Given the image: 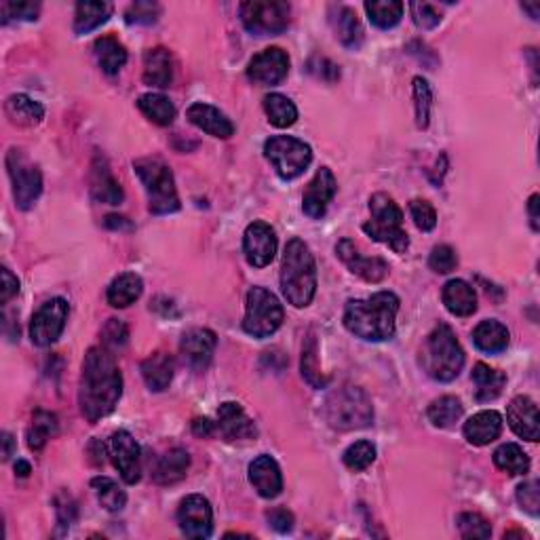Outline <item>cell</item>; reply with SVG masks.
Returning a JSON list of instances; mask_svg holds the SVG:
<instances>
[{
	"label": "cell",
	"mask_w": 540,
	"mask_h": 540,
	"mask_svg": "<svg viewBox=\"0 0 540 540\" xmlns=\"http://www.w3.org/2000/svg\"><path fill=\"white\" fill-rule=\"evenodd\" d=\"M122 395V374L116 366L114 353L105 346L87 350L79 386V405L87 422L96 425L114 412Z\"/></svg>",
	"instance_id": "cell-1"
},
{
	"label": "cell",
	"mask_w": 540,
	"mask_h": 540,
	"mask_svg": "<svg viewBox=\"0 0 540 540\" xmlns=\"http://www.w3.org/2000/svg\"><path fill=\"white\" fill-rule=\"evenodd\" d=\"M399 298L392 291H378L367 300H349L344 308V327L366 342H384L395 336Z\"/></svg>",
	"instance_id": "cell-2"
},
{
	"label": "cell",
	"mask_w": 540,
	"mask_h": 540,
	"mask_svg": "<svg viewBox=\"0 0 540 540\" xmlns=\"http://www.w3.org/2000/svg\"><path fill=\"white\" fill-rule=\"evenodd\" d=\"M281 291L285 300L296 308H304L313 302L316 291V266L308 245L302 239L287 243L283 262H281Z\"/></svg>",
	"instance_id": "cell-3"
},
{
	"label": "cell",
	"mask_w": 540,
	"mask_h": 540,
	"mask_svg": "<svg viewBox=\"0 0 540 540\" xmlns=\"http://www.w3.org/2000/svg\"><path fill=\"white\" fill-rule=\"evenodd\" d=\"M420 363L425 372L437 383H451L465 367V350L458 342L454 332L445 323L428 333L425 346H422Z\"/></svg>",
	"instance_id": "cell-4"
},
{
	"label": "cell",
	"mask_w": 540,
	"mask_h": 540,
	"mask_svg": "<svg viewBox=\"0 0 540 540\" xmlns=\"http://www.w3.org/2000/svg\"><path fill=\"white\" fill-rule=\"evenodd\" d=\"M369 214L372 220L363 224V232L378 243L389 245L395 254H405L409 248V237L403 231V211L384 192H375L369 198Z\"/></svg>",
	"instance_id": "cell-5"
},
{
	"label": "cell",
	"mask_w": 540,
	"mask_h": 540,
	"mask_svg": "<svg viewBox=\"0 0 540 540\" xmlns=\"http://www.w3.org/2000/svg\"><path fill=\"white\" fill-rule=\"evenodd\" d=\"M135 173L142 180L146 197H148V209L155 215L175 214L180 209V197L175 190V180L161 158H138L133 163Z\"/></svg>",
	"instance_id": "cell-6"
},
{
	"label": "cell",
	"mask_w": 540,
	"mask_h": 540,
	"mask_svg": "<svg viewBox=\"0 0 540 540\" xmlns=\"http://www.w3.org/2000/svg\"><path fill=\"white\" fill-rule=\"evenodd\" d=\"M325 420L336 431L366 428L374 420V408L367 392L359 386H342L325 401Z\"/></svg>",
	"instance_id": "cell-7"
},
{
	"label": "cell",
	"mask_w": 540,
	"mask_h": 540,
	"mask_svg": "<svg viewBox=\"0 0 540 540\" xmlns=\"http://www.w3.org/2000/svg\"><path fill=\"white\" fill-rule=\"evenodd\" d=\"M264 156L268 158L281 180L290 181L307 172L313 161V150L302 139L291 138V135H273L264 144Z\"/></svg>",
	"instance_id": "cell-8"
},
{
	"label": "cell",
	"mask_w": 540,
	"mask_h": 540,
	"mask_svg": "<svg viewBox=\"0 0 540 540\" xmlns=\"http://www.w3.org/2000/svg\"><path fill=\"white\" fill-rule=\"evenodd\" d=\"M283 307L273 291L264 287H251L245 304L243 330L254 338H268L279 330L283 323Z\"/></svg>",
	"instance_id": "cell-9"
},
{
	"label": "cell",
	"mask_w": 540,
	"mask_h": 540,
	"mask_svg": "<svg viewBox=\"0 0 540 540\" xmlns=\"http://www.w3.org/2000/svg\"><path fill=\"white\" fill-rule=\"evenodd\" d=\"M291 7L283 0H249L240 4V21L256 37H273L290 26Z\"/></svg>",
	"instance_id": "cell-10"
},
{
	"label": "cell",
	"mask_w": 540,
	"mask_h": 540,
	"mask_svg": "<svg viewBox=\"0 0 540 540\" xmlns=\"http://www.w3.org/2000/svg\"><path fill=\"white\" fill-rule=\"evenodd\" d=\"M7 172L11 184H13L15 205L21 211L32 209V205L38 201L40 192H43V175H40L38 167L28 163L21 150L11 148L7 155Z\"/></svg>",
	"instance_id": "cell-11"
},
{
	"label": "cell",
	"mask_w": 540,
	"mask_h": 540,
	"mask_svg": "<svg viewBox=\"0 0 540 540\" xmlns=\"http://www.w3.org/2000/svg\"><path fill=\"white\" fill-rule=\"evenodd\" d=\"M68 321V302L63 298H51L34 313L30 321V340L37 346H49L62 336Z\"/></svg>",
	"instance_id": "cell-12"
},
{
	"label": "cell",
	"mask_w": 540,
	"mask_h": 540,
	"mask_svg": "<svg viewBox=\"0 0 540 540\" xmlns=\"http://www.w3.org/2000/svg\"><path fill=\"white\" fill-rule=\"evenodd\" d=\"M108 454L113 458V465L125 484L133 485L142 479V450L135 442L131 433L116 431L108 442Z\"/></svg>",
	"instance_id": "cell-13"
},
{
	"label": "cell",
	"mask_w": 540,
	"mask_h": 540,
	"mask_svg": "<svg viewBox=\"0 0 540 540\" xmlns=\"http://www.w3.org/2000/svg\"><path fill=\"white\" fill-rule=\"evenodd\" d=\"M180 530L188 538H209L214 532V509L201 494H190L180 502Z\"/></svg>",
	"instance_id": "cell-14"
},
{
	"label": "cell",
	"mask_w": 540,
	"mask_h": 540,
	"mask_svg": "<svg viewBox=\"0 0 540 540\" xmlns=\"http://www.w3.org/2000/svg\"><path fill=\"white\" fill-rule=\"evenodd\" d=\"M277 232L266 222L257 220L245 228L243 234V251L248 262L254 268H264L274 260L277 254Z\"/></svg>",
	"instance_id": "cell-15"
},
{
	"label": "cell",
	"mask_w": 540,
	"mask_h": 540,
	"mask_svg": "<svg viewBox=\"0 0 540 540\" xmlns=\"http://www.w3.org/2000/svg\"><path fill=\"white\" fill-rule=\"evenodd\" d=\"M287 72H290V55L281 46H268L260 51L248 66L249 80L262 87L279 85Z\"/></svg>",
	"instance_id": "cell-16"
},
{
	"label": "cell",
	"mask_w": 540,
	"mask_h": 540,
	"mask_svg": "<svg viewBox=\"0 0 540 540\" xmlns=\"http://www.w3.org/2000/svg\"><path fill=\"white\" fill-rule=\"evenodd\" d=\"M215 344H218V338H215L214 332L205 330V327H195V330L186 332L181 336V361L190 369H195V372H203V369H207L211 359H214Z\"/></svg>",
	"instance_id": "cell-17"
},
{
	"label": "cell",
	"mask_w": 540,
	"mask_h": 540,
	"mask_svg": "<svg viewBox=\"0 0 540 540\" xmlns=\"http://www.w3.org/2000/svg\"><path fill=\"white\" fill-rule=\"evenodd\" d=\"M338 181L333 178L330 167H321L315 173V178L310 180L302 197V211L313 220H321L325 215L327 207H330L332 198L336 197Z\"/></svg>",
	"instance_id": "cell-18"
},
{
	"label": "cell",
	"mask_w": 540,
	"mask_h": 540,
	"mask_svg": "<svg viewBox=\"0 0 540 540\" xmlns=\"http://www.w3.org/2000/svg\"><path fill=\"white\" fill-rule=\"evenodd\" d=\"M336 254L350 273L361 277L363 281H367V283H380L391 270L389 264H386L383 257H363L350 239L340 240L336 245Z\"/></svg>",
	"instance_id": "cell-19"
},
{
	"label": "cell",
	"mask_w": 540,
	"mask_h": 540,
	"mask_svg": "<svg viewBox=\"0 0 540 540\" xmlns=\"http://www.w3.org/2000/svg\"><path fill=\"white\" fill-rule=\"evenodd\" d=\"M507 420L510 431L526 442L536 443L540 439L538 408L527 395H518L507 408Z\"/></svg>",
	"instance_id": "cell-20"
},
{
	"label": "cell",
	"mask_w": 540,
	"mask_h": 540,
	"mask_svg": "<svg viewBox=\"0 0 540 540\" xmlns=\"http://www.w3.org/2000/svg\"><path fill=\"white\" fill-rule=\"evenodd\" d=\"M218 428L226 442H248V439L257 437L256 422L234 401H226L220 405Z\"/></svg>",
	"instance_id": "cell-21"
},
{
	"label": "cell",
	"mask_w": 540,
	"mask_h": 540,
	"mask_svg": "<svg viewBox=\"0 0 540 540\" xmlns=\"http://www.w3.org/2000/svg\"><path fill=\"white\" fill-rule=\"evenodd\" d=\"M249 481L262 498H277L283 490V475L273 456L262 454L249 465Z\"/></svg>",
	"instance_id": "cell-22"
},
{
	"label": "cell",
	"mask_w": 540,
	"mask_h": 540,
	"mask_svg": "<svg viewBox=\"0 0 540 540\" xmlns=\"http://www.w3.org/2000/svg\"><path fill=\"white\" fill-rule=\"evenodd\" d=\"M186 116L192 125L198 127L205 133L214 135V138H220V139L232 138V133H234L232 121L228 119L224 113H220L215 105L197 102L186 110Z\"/></svg>",
	"instance_id": "cell-23"
},
{
	"label": "cell",
	"mask_w": 540,
	"mask_h": 540,
	"mask_svg": "<svg viewBox=\"0 0 540 540\" xmlns=\"http://www.w3.org/2000/svg\"><path fill=\"white\" fill-rule=\"evenodd\" d=\"M144 83L156 89H167L173 83V55L165 46H155L144 53Z\"/></svg>",
	"instance_id": "cell-24"
},
{
	"label": "cell",
	"mask_w": 540,
	"mask_h": 540,
	"mask_svg": "<svg viewBox=\"0 0 540 540\" xmlns=\"http://www.w3.org/2000/svg\"><path fill=\"white\" fill-rule=\"evenodd\" d=\"M502 433V416L494 409H484L465 422V439L471 445H490Z\"/></svg>",
	"instance_id": "cell-25"
},
{
	"label": "cell",
	"mask_w": 540,
	"mask_h": 540,
	"mask_svg": "<svg viewBox=\"0 0 540 540\" xmlns=\"http://www.w3.org/2000/svg\"><path fill=\"white\" fill-rule=\"evenodd\" d=\"M91 195L96 201L105 205L122 203V188L114 180L108 163L102 156H96V161L91 165Z\"/></svg>",
	"instance_id": "cell-26"
},
{
	"label": "cell",
	"mask_w": 540,
	"mask_h": 540,
	"mask_svg": "<svg viewBox=\"0 0 540 540\" xmlns=\"http://www.w3.org/2000/svg\"><path fill=\"white\" fill-rule=\"evenodd\" d=\"M442 300L450 315L462 316V319L471 316L477 310V293L462 279H451L443 285Z\"/></svg>",
	"instance_id": "cell-27"
},
{
	"label": "cell",
	"mask_w": 540,
	"mask_h": 540,
	"mask_svg": "<svg viewBox=\"0 0 540 540\" xmlns=\"http://www.w3.org/2000/svg\"><path fill=\"white\" fill-rule=\"evenodd\" d=\"M142 375L144 383L150 391L161 392L169 389L173 380V372H175V361L169 353H163V350H156L150 357H146L142 361Z\"/></svg>",
	"instance_id": "cell-28"
},
{
	"label": "cell",
	"mask_w": 540,
	"mask_h": 540,
	"mask_svg": "<svg viewBox=\"0 0 540 540\" xmlns=\"http://www.w3.org/2000/svg\"><path fill=\"white\" fill-rule=\"evenodd\" d=\"M330 21H332L333 32H336L338 40L346 46V49H359L366 34H363V26L353 9L333 7Z\"/></svg>",
	"instance_id": "cell-29"
},
{
	"label": "cell",
	"mask_w": 540,
	"mask_h": 540,
	"mask_svg": "<svg viewBox=\"0 0 540 540\" xmlns=\"http://www.w3.org/2000/svg\"><path fill=\"white\" fill-rule=\"evenodd\" d=\"M471 380L475 383V399L479 403H488L501 397L504 384H507V374L485 366V363H477L473 367Z\"/></svg>",
	"instance_id": "cell-30"
},
{
	"label": "cell",
	"mask_w": 540,
	"mask_h": 540,
	"mask_svg": "<svg viewBox=\"0 0 540 540\" xmlns=\"http://www.w3.org/2000/svg\"><path fill=\"white\" fill-rule=\"evenodd\" d=\"M473 342L481 353L498 355L509 346V330L501 321L485 319L473 330Z\"/></svg>",
	"instance_id": "cell-31"
},
{
	"label": "cell",
	"mask_w": 540,
	"mask_h": 540,
	"mask_svg": "<svg viewBox=\"0 0 540 540\" xmlns=\"http://www.w3.org/2000/svg\"><path fill=\"white\" fill-rule=\"evenodd\" d=\"M144 283L135 273H122L108 285V304L113 308H127L142 296Z\"/></svg>",
	"instance_id": "cell-32"
},
{
	"label": "cell",
	"mask_w": 540,
	"mask_h": 540,
	"mask_svg": "<svg viewBox=\"0 0 540 540\" xmlns=\"http://www.w3.org/2000/svg\"><path fill=\"white\" fill-rule=\"evenodd\" d=\"M4 113L15 125L21 127H34L45 119V108L43 104H38L37 99L23 96V93H15L7 99L4 104Z\"/></svg>",
	"instance_id": "cell-33"
},
{
	"label": "cell",
	"mask_w": 540,
	"mask_h": 540,
	"mask_svg": "<svg viewBox=\"0 0 540 540\" xmlns=\"http://www.w3.org/2000/svg\"><path fill=\"white\" fill-rule=\"evenodd\" d=\"M188 467H190V456L186 450L173 448L158 460L155 468V481L158 485H173L186 477Z\"/></svg>",
	"instance_id": "cell-34"
},
{
	"label": "cell",
	"mask_w": 540,
	"mask_h": 540,
	"mask_svg": "<svg viewBox=\"0 0 540 540\" xmlns=\"http://www.w3.org/2000/svg\"><path fill=\"white\" fill-rule=\"evenodd\" d=\"M93 53H96L99 68L110 76L119 74L121 68L127 63L125 45L119 43L114 37L97 38L96 45H93Z\"/></svg>",
	"instance_id": "cell-35"
},
{
	"label": "cell",
	"mask_w": 540,
	"mask_h": 540,
	"mask_svg": "<svg viewBox=\"0 0 540 540\" xmlns=\"http://www.w3.org/2000/svg\"><path fill=\"white\" fill-rule=\"evenodd\" d=\"M113 15V4L108 3H79L74 13V32L79 37L97 30Z\"/></svg>",
	"instance_id": "cell-36"
},
{
	"label": "cell",
	"mask_w": 540,
	"mask_h": 540,
	"mask_svg": "<svg viewBox=\"0 0 540 540\" xmlns=\"http://www.w3.org/2000/svg\"><path fill=\"white\" fill-rule=\"evenodd\" d=\"M138 108L155 125L167 127L175 119V105L165 96H161V93H144V96H139Z\"/></svg>",
	"instance_id": "cell-37"
},
{
	"label": "cell",
	"mask_w": 540,
	"mask_h": 540,
	"mask_svg": "<svg viewBox=\"0 0 540 540\" xmlns=\"http://www.w3.org/2000/svg\"><path fill=\"white\" fill-rule=\"evenodd\" d=\"M462 412H465V408H462L460 399L445 395L439 397L428 405V422H431L433 426L437 428H451L456 425L458 420L462 418Z\"/></svg>",
	"instance_id": "cell-38"
},
{
	"label": "cell",
	"mask_w": 540,
	"mask_h": 540,
	"mask_svg": "<svg viewBox=\"0 0 540 540\" xmlns=\"http://www.w3.org/2000/svg\"><path fill=\"white\" fill-rule=\"evenodd\" d=\"M57 416L51 412H45V409H37L32 416V425L28 428V448L34 451H40L49 442L51 437L57 435Z\"/></svg>",
	"instance_id": "cell-39"
},
{
	"label": "cell",
	"mask_w": 540,
	"mask_h": 540,
	"mask_svg": "<svg viewBox=\"0 0 540 540\" xmlns=\"http://www.w3.org/2000/svg\"><path fill=\"white\" fill-rule=\"evenodd\" d=\"M264 113H266L270 125L279 129L291 127L298 121V108L290 97L281 96V93H270L264 97Z\"/></svg>",
	"instance_id": "cell-40"
},
{
	"label": "cell",
	"mask_w": 540,
	"mask_h": 540,
	"mask_svg": "<svg viewBox=\"0 0 540 540\" xmlns=\"http://www.w3.org/2000/svg\"><path fill=\"white\" fill-rule=\"evenodd\" d=\"M403 9V3H399V0H372V3H366L369 21L380 30L395 28L401 21Z\"/></svg>",
	"instance_id": "cell-41"
},
{
	"label": "cell",
	"mask_w": 540,
	"mask_h": 540,
	"mask_svg": "<svg viewBox=\"0 0 540 540\" xmlns=\"http://www.w3.org/2000/svg\"><path fill=\"white\" fill-rule=\"evenodd\" d=\"M494 465L510 477H518L530 471V458L518 443H502L494 451Z\"/></svg>",
	"instance_id": "cell-42"
},
{
	"label": "cell",
	"mask_w": 540,
	"mask_h": 540,
	"mask_svg": "<svg viewBox=\"0 0 540 540\" xmlns=\"http://www.w3.org/2000/svg\"><path fill=\"white\" fill-rule=\"evenodd\" d=\"M91 488L96 492L97 502L102 504L105 510H110V513H119V510L125 509L127 494L119 488V484H116L114 479L104 477V475L102 477H93Z\"/></svg>",
	"instance_id": "cell-43"
},
{
	"label": "cell",
	"mask_w": 540,
	"mask_h": 540,
	"mask_svg": "<svg viewBox=\"0 0 540 540\" xmlns=\"http://www.w3.org/2000/svg\"><path fill=\"white\" fill-rule=\"evenodd\" d=\"M300 369H302V378L307 380L313 389H323V386L327 384V378L323 375L321 367H319V355H316L315 336H308L307 340H304Z\"/></svg>",
	"instance_id": "cell-44"
},
{
	"label": "cell",
	"mask_w": 540,
	"mask_h": 540,
	"mask_svg": "<svg viewBox=\"0 0 540 540\" xmlns=\"http://www.w3.org/2000/svg\"><path fill=\"white\" fill-rule=\"evenodd\" d=\"M342 460H344V465L350 468V471H355V473L366 471V468L372 467L375 460V445L372 442H366V439L355 442L353 445L346 448Z\"/></svg>",
	"instance_id": "cell-45"
},
{
	"label": "cell",
	"mask_w": 540,
	"mask_h": 540,
	"mask_svg": "<svg viewBox=\"0 0 540 540\" xmlns=\"http://www.w3.org/2000/svg\"><path fill=\"white\" fill-rule=\"evenodd\" d=\"M431 105H433V91L426 79L416 76L414 79V108H416V125L420 129L428 127L431 121Z\"/></svg>",
	"instance_id": "cell-46"
},
{
	"label": "cell",
	"mask_w": 540,
	"mask_h": 540,
	"mask_svg": "<svg viewBox=\"0 0 540 540\" xmlns=\"http://www.w3.org/2000/svg\"><path fill=\"white\" fill-rule=\"evenodd\" d=\"M458 530H460L462 538H490L492 526L485 518H481L479 513H462L456 519Z\"/></svg>",
	"instance_id": "cell-47"
},
{
	"label": "cell",
	"mask_w": 540,
	"mask_h": 540,
	"mask_svg": "<svg viewBox=\"0 0 540 540\" xmlns=\"http://www.w3.org/2000/svg\"><path fill=\"white\" fill-rule=\"evenodd\" d=\"M158 17H161V7L156 3H150V0H139V3L129 4L125 11V21L127 23H135V26H152L156 23Z\"/></svg>",
	"instance_id": "cell-48"
},
{
	"label": "cell",
	"mask_w": 540,
	"mask_h": 540,
	"mask_svg": "<svg viewBox=\"0 0 540 540\" xmlns=\"http://www.w3.org/2000/svg\"><path fill=\"white\" fill-rule=\"evenodd\" d=\"M129 342V327L121 319H108L102 327V346L108 350H121Z\"/></svg>",
	"instance_id": "cell-49"
},
{
	"label": "cell",
	"mask_w": 540,
	"mask_h": 540,
	"mask_svg": "<svg viewBox=\"0 0 540 540\" xmlns=\"http://www.w3.org/2000/svg\"><path fill=\"white\" fill-rule=\"evenodd\" d=\"M409 214H412L416 228L422 232H431L437 226V211L425 198H414L409 203Z\"/></svg>",
	"instance_id": "cell-50"
},
{
	"label": "cell",
	"mask_w": 540,
	"mask_h": 540,
	"mask_svg": "<svg viewBox=\"0 0 540 540\" xmlns=\"http://www.w3.org/2000/svg\"><path fill=\"white\" fill-rule=\"evenodd\" d=\"M428 266L437 274H448L458 266V256L450 245H437L428 256Z\"/></svg>",
	"instance_id": "cell-51"
},
{
	"label": "cell",
	"mask_w": 540,
	"mask_h": 540,
	"mask_svg": "<svg viewBox=\"0 0 540 540\" xmlns=\"http://www.w3.org/2000/svg\"><path fill=\"white\" fill-rule=\"evenodd\" d=\"M518 502L519 507L530 513L532 518H536L540 510V484L538 481H524V484L518 485Z\"/></svg>",
	"instance_id": "cell-52"
},
{
	"label": "cell",
	"mask_w": 540,
	"mask_h": 540,
	"mask_svg": "<svg viewBox=\"0 0 540 540\" xmlns=\"http://www.w3.org/2000/svg\"><path fill=\"white\" fill-rule=\"evenodd\" d=\"M409 11H412L414 23L422 30H433L442 23V13L428 3H412L409 4Z\"/></svg>",
	"instance_id": "cell-53"
},
{
	"label": "cell",
	"mask_w": 540,
	"mask_h": 540,
	"mask_svg": "<svg viewBox=\"0 0 540 540\" xmlns=\"http://www.w3.org/2000/svg\"><path fill=\"white\" fill-rule=\"evenodd\" d=\"M3 21L9 23L11 20H23L32 21L38 17L40 4L38 3H3Z\"/></svg>",
	"instance_id": "cell-54"
},
{
	"label": "cell",
	"mask_w": 540,
	"mask_h": 540,
	"mask_svg": "<svg viewBox=\"0 0 540 540\" xmlns=\"http://www.w3.org/2000/svg\"><path fill=\"white\" fill-rule=\"evenodd\" d=\"M266 519H268V526L274 527V530L281 532V534L290 532L291 527H293V524H296V519H293V515L287 509H273V510H268Z\"/></svg>",
	"instance_id": "cell-55"
},
{
	"label": "cell",
	"mask_w": 540,
	"mask_h": 540,
	"mask_svg": "<svg viewBox=\"0 0 540 540\" xmlns=\"http://www.w3.org/2000/svg\"><path fill=\"white\" fill-rule=\"evenodd\" d=\"M20 293V279L7 266H3V290H0V302L7 304L11 298Z\"/></svg>",
	"instance_id": "cell-56"
},
{
	"label": "cell",
	"mask_w": 540,
	"mask_h": 540,
	"mask_svg": "<svg viewBox=\"0 0 540 540\" xmlns=\"http://www.w3.org/2000/svg\"><path fill=\"white\" fill-rule=\"evenodd\" d=\"M57 519L63 527H68L76 519V504L70 496L62 494L57 498Z\"/></svg>",
	"instance_id": "cell-57"
},
{
	"label": "cell",
	"mask_w": 540,
	"mask_h": 540,
	"mask_svg": "<svg viewBox=\"0 0 540 540\" xmlns=\"http://www.w3.org/2000/svg\"><path fill=\"white\" fill-rule=\"evenodd\" d=\"M215 422H211L209 418H195L192 420V433H195L197 437H203L207 439L215 433Z\"/></svg>",
	"instance_id": "cell-58"
},
{
	"label": "cell",
	"mask_w": 540,
	"mask_h": 540,
	"mask_svg": "<svg viewBox=\"0 0 540 540\" xmlns=\"http://www.w3.org/2000/svg\"><path fill=\"white\" fill-rule=\"evenodd\" d=\"M538 201L540 197L538 195H532L530 201H527V214H530V224H532V231H538L540 228V215H538Z\"/></svg>",
	"instance_id": "cell-59"
},
{
	"label": "cell",
	"mask_w": 540,
	"mask_h": 540,
	"mask_svg": "<svg viewBox=\"0 0 540 540\" xmlns=\"http://www.w3.org/2000/svg\"><path fill=\"white\" fill-rule=\"evenodd\" d=\"M3 443H4V450H3V458L4 460H9L11 456H13V450H15V439L11 433H3Z\"/></svg>",
	"instance_id": "cell-60"
},
{
	"label": "cell",
	"mask_w": 540,
	"mask_h": 540,
	"mask_svg": "<svg viewBox=\"0 0 540 540\" xmlns=\"http://www.w3.org/2000/svg\"><path fill=\"white\" fill-rule=\"evenodd\" d=\"M105 226L108 228H131V224H129L127 222V218H122V215H108V218H105Z\"/></svg>",
	"instance_id": "cell-61"
},
{
	"label": "cell",
	"mask_w": 540,
	"mask_h": 540,
	"mask_svg": "<svg viewBox=\"0 0 540 540\" xmlns=\"http://www.w3.org/2000/svg\"><path fill=\"white\" fill-rule=\"evenodd\" d=\"M15 473L20 475V477H28V475L32 473V468H30V465H28L26 460H17V465H15Z\"/></svg>",
	"instance_id": "cell-62"
},
{
	"label": "cell",
	"mask_w": 540,
	"mask_h": 540,
	"mask_svg": "<svg viewBox=\"0 0 540 540\" xmlns=\"http://www.w3.org/2000/svg\"><path fill=\"white\" fill-rule=\"evenodd\" d=\"M521 9L527 11V13H530V17H532L534 21L538 20V4H536V3H534V4H527V3H524V4H521Z\"/></svg>",
	"instance_id": "cell-63"
}]
</instances>
